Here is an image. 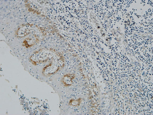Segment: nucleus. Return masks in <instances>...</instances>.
<instances>
[{
    "mask_svg": "<svg viewBox=\"0 0 153 115\" xmlns=\"http://www.w3.org/2000/svg\"><path fill=\"white\" fill-rule=\"evenodd\" d=\"M81 102V100L80 99L77 100H74L73 99H72L70 101L69 104L70 105L76 106L80 105Z\"/></svg>",
    "mask_w": 153,
    "mask_h": 115,
    "instance_id": "f257e3e1",
    "label": "nucleus"
}]
</instances>
